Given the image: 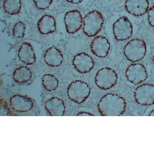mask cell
<instances>
[{
  "instance_id": "obj_1",
  "label": "cell",
  "mask_w": 154,
  "mask_h": 154,
  "mask_svg": "<svg viewBox=\"0 0 154 154\" xmlns=\"http://www.w3.org/2000/svg\"><path fill=\"white\" fill-rule=\"evenodd\" d=\"M126 103L122 97L107 93L100 99L98 105L99 113L103 116H119L125 112Z\"/></svg>"
},
{
  "instance_id": "obj_2",
  "label": "cell",
  "mask_w": 154,
  "mask_h": 154,
  "mask_svg": "<svg viewBox=\"0 0 154 154\" xmlns=\"http://www.w3.org/2000/svg\"><path fill=\"white\" fill-rule=\"evenodd\" d=\"M102 14L98 11L90 12L85 16L83 31L89 37L95 36L100 31L104 23Z\"/></svg>"
},
{
  "instance_id": "obj_3",
  "label": "cell",
  "mask_w": 154,
  "mask_h": 154,
  "mask_svg": "<svg viewBox=\"0 0 154 154\" xmlns=\"http://www.w3.org/2000/svg\"><path fill=\"white\" fill-rule=\"evenodd\" d=\"M146 51L145 42L140 38H134L129 41L124 48V54L126 58L131 62L141 60Z\"/></svg>"
},
{
  "instance_id": "obj_4",
  "label": "cell",
  "mask_w": 154,
  "mask_h": 154,
  "mask_svg": "<svg viewBox=\"0 0 154 154\" xmlns=\"http://www.w3.org/2000/svg\"><path fill=\"white\" fill-rule=\"evenodd\" d=\"M91 93V88L87 83L81 80H75L69 85L67 94L72 101L77 104L84 103Z\"/></svg>"
},
{
  "instance_id": "obj_5",
  "label": "cell",
  "mask_w": 154,
  "mask_h": 154,
  "mask_svg": "<svg viewBox=\"0 0 154 154\" xmlns=\"http://www.w3.org/2000/svg\"><path fill=\"white\" fill-rule=\"evenodd\" d=\"M118 75L116 71L110 67H104L99 70L96 75V85L103 90L113 87L118 82Z\"/></svg>"
},
{
  "instance_id": "obj_6",
  "label": "cell",
  "mask_w": 154,
  "mask_h": 154,
  "mask_svg": "<svg viewBox=\"0 0 154 154\" xmlns=\"http://www.w3.org/2000/svg\"><path fill=\"white\" fill-rule=\"evenodd\" d=\"M113 32L116 39L120 41H126L132 35V24L127 17H122L114 23Z\"/></svg>"
},
{
  "instance_id": "obj_7",
  "label": "cell",
  "mask_w": 154,
  "mask_h": 154,
  "mask_svg": "<svg viewBox=\"0 0 154 154\" xmlns=\"http://www.w3.org/2000/svg\"><path fill=\"white\" fill-rule=\"evenodd\" d=\"M137 103L144 106L154 104V86L152 84H144L136 89L134 94Z\"/></svg>"
},
{
  "instance_id": "obj_8",
  "label": "cell",
  "mask_w": 154,
  "mask_h": 154,
  "mask_svg": "<svg viewBox=\"0 0 154 154\" xmlns=\"http://www.w3.org/2000/svg\"><path fill=\"white\" fill-rule=\"evenodd\" d=\"M125 76L128 80L134 85H139L145 81L148 74L145 67L141 63L130 65L125 71Z\"/></svg>"
},
{
  "instance_id": "obj_9",
  "label": "cell",
  "mask_w": 154,
  "mask_h": 154,
  "mask_svg": "<svg viewBox=\"0 0 154 154\" xmlns=\"http://www.w3.org/2000/svg\"><path fill=\"white\" fill-rule=\"evenodd\" d=\"M64 21L67 32L73 34L81 29L83 23V19L79 10H73L66 13Z\"/></svg>"
},
{
  "instance_id": "obj_10",
  "label": "cell",
  "mask_w": 154,
  "mask_h": 154,
  "mask_svg": "<svg viewBox=\"0 0 154 154\" xmlns=\"http://www.w3.org/2000/svg\"><path fill=\"white\" fill-rule=\"evenodd\" d=\"M73 65L76 70L79 73H86L93 69L95 63L91 56L85 53H81L75 56Z\"/></svg>"
},
{
  "instance_id": "obj_11",
  "label": "cell",
  "mask_w": 154,
  "mask_h": 154,
  "mask_svg": "<svg viewBox=\"0 0 154 154\" xmlns=\"http://www.w3.org/2000/svg\"><path fill=\"white\" fill-rule=\"evenodd\" d=\"M90 48L94 55L99 57L104 58L109 54L110 45L108 40L105 37L97 35L92 40Z\"/></svg>"
},
{
  "instance_id": "obj_12",
  "label": "cell",
  "mask_w": 154,
  "mask_h": 154,
  "mask_svg": "<svg viewBox=\"0 0 154 154\" xmlns=\"http://www.w3.org/2000/svg\"><path fill=\"white\" fill-rule=\"evenodd\" d=\"M11 107L19 112H26L34 107V102L29 97L21 94L13 96L10 100Z\"/></svg>"
},
{
  "instance_id": "obj_13",
  "label": "cell",
  "mask_w": 154,
  "mask_h": 154,
  "mask_svg": "<svg viewBox=\"0 0 154 154\" xmlns=\"http://www.w3.org/2000/svg\"><path fill=\"white\" fill-rule=\"evenodd\" d=\"M148 0H126L125 8L128 12L134 16H141L149 10Z\"/></svg>"
},
{
  "instance_id": "obj_14",
  "label": "cell",
  "mask_w": 154,
  "mask_h": 154,
  "mask_svg": "<svg viewBox=\"0 0 154 154\" xmlns=\"http://www.w3.org/2000/svg\"><path fill=\"white\" fill-rule=\"evenodd\" d=\"M45 106L52 116H62L66 112L64 102L57 97H53L46 101Z\"/></svg>"
},
{
  "instance_id": "obj_15",
  "label": "cell",
  "mask_w": 154,
  "mask_h": 154,
  "mask_svg": "<svg viewBox=\"0 0 154 154\" xmlns=\"http://www.w3.org/2000/svg\"><path fill=\"white\" fill-rule=\"evenodd\" d=\"M45 63L51 67L61 66L63 61V55L61 51L55 47H51L46 51L44 56Z\"/></svg>"
},
{
  "instance_id": "obj_16",
  "label": "cell",
  "mask_w": 154,
  "mask_h": 154,
  "mask_svg": "<svg viewBox=\"0 0 154 154\" xmlns=\"http://www.w3.org/2000/svg\"><path fill=\"white\" fill-rule=\"evenodd\" d=\"M18 55L20 60L27 65L33 64L36 61V56L32 46L28 42H23L21 45Z\"/></svg>"
},
{
  "instance_id": "obj_17",
  "label": "cell",
  "mask_w": 154,
  "mask_h": 154,
  "mask_svg": "<svg viewBox=\"0 0 154 154\" xmlns=\"http://www.w3.org/2000/svg\"><path fill=\"white\" fill-rule=\"evenodd\" d=\"M37 26L39 32L44 35L54 32L56 29L55 19L51 15H44L38 21Z\"/></svg>"
},
{
  "instance_id": "obj_18",
  "label": "cell",
  "mask_w": 154,
  "mask_h": 154,
  "mask_svg": "<svg viewBox=\"0 0 154 154\" xmlns=\"http://www.w3.org/2000/svg\"><path fill=\"white\" fill-rule=\"evenodd\" d=\"M32 73L28 67L20 66L14 70L13 77L14 80L18 83L23 84L28 82L32 79Z\"/></svg>"
},
{
  "instance_id": "obj_19",
  "label": "cell",
  "mask_w": 154,
  "mask_h": 154,
  "mask_svg": "<svg viewBox=\"0 0 154 154\" xmlns=\"http://www.w3.org/2000/svg\"><path fill=\"white\" fill-rule=\"evenodd\" d=\"M3 8L8 14L11 15L18 14L22 8L21 0H5Z\"/></svg>"
},
{
  "instance_id": "obj_20",
  "label": "cell",
  "mask_w": 154,
  "mask_h": 154,
  "mask_svg": "<svg viewBox=\"0 0 154 154\" xmlns=\"http://www.w3.org/2000/svg\"><path fill=\"white\" fill-rule=\"evenodd\" d=\"M42 85L47 91L52 92L55 91L58 86V79L53 74H46L42 78Z\"/></svg>"
},
{
  "instance_id": "obj_21",
  "label": "cell",
  "mask_w": 154,
  "mask_h": 154,
  "mask_svg": "<svg viewBox=\"0 0 154 154\" xmlns=\"http://www.w3.org/2000/svg\"><path fill=\"white\" fill-rule=\"evenodd\" d=\"M26 32V25L23 22H17L14 25L13 29V34L17 38L24 37Z\"/></svg>"
},
{
  "instance_id": "obj_22",
  "label": "cell",
  "mask_w": 154,
  "mask_h": 154,
  "mask_svg": "<svg viewBox=\"0 0 154 154\" xmlns=\"http://www.w3.org/2000/svg\"><path fill=\"white\" fill-rule=\"evenodd\" d=\"M35 6L41 10H45L49 8L53 0H33Z\"/></svg>"
},
{
  "instance_id": "obj_23",
  "label": "cell",
  "mask_w": 154,
  "mask_h": 154,
  "mask_svg": "<svg viewBox=\"0 0 154 154\" xmlns=\"http://www.w3.org/2000/svg\"><path fill=\"white\" fill-rule=\"evenodd\" d=\"M148 15L149 24L154 28V5L148 10Z\"/></svg>"
},
{
  "instance_id": "obj_24",
  "label": "cell",
  "mask_w": 154,
  "mask_h": 154,
  "mask_svg": "<svg viewBox=\"0 0 154 154\" xmlns=\"http://www.w3.org/2000/svg\"><path fill=\"white\" fill-rule=\"evenodd\" d=\"M77 116H95L91 112H86V111H80L78 112L77 114Z\"/></svg>"
},
{
  "instance_id": "obj_25",
  "label": "cell",
  "mask_w": 154,
  "mask_h": 154,
  "mask_svg": "<svg viewBox=\"0 0 154 154\" xmlns=\"http://www.w3.org/2000/svg\"><path fill=\"white\" fill-rule=\"evenodd\" d=\"M67 2L73 4H79L81 3L83 0H66Z\"/></svg>"
},
{
  "instance_id": "obj_26",
  "label": "cell",
  "mask_w": 154,
  "mask_h": 154,
  "mask_svg": "<svg viewBox=\"0 0 154 154\" xmlns=\"http://www.w3.org/2000/svg\"><path fill=\"white\" fill-rule=\"evenodd\" d=\"M149 116H154V109L149 113Z\"/></svg>"
},
{
  "instance_id": "obj_27",
  "label": "cell",
  "mask_w": 154,
  "mask_h": 154,
  "mask_svg": "<svg viewBox=\"0 0 154 154\" xmlns=\"http://www.w3.org/2000/svg\"><path fill=\"white\" fill-rule=\"evenodd\" d=\"M152 61H153V63H154V54L153 56V57H152Z\"/></svg>"
}]
</instances>
